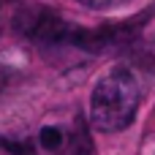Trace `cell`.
<instances>
[{"mask_svg":"<svg viewBox=\"0 0 155 155\" xmlns=\"http://www.w3.org/2000/svg\"><path fill=\"white\" fill-rule=\"evenodd\" d=\"M139 109V82L128 68H112L98 79L90 95V125L101 134L128 128Z\"/></svg>","mask_w":155,"mask_h":155,"instance_id":"1","label":"cell"},{"mask_svg":"<svg viewBox=\"0 0 155 155\" xmlns=\"http://www.w3.org/2000/svg\"><path fill=\"white\" fill-rule=\"evenodd\" d=\"M16 27L22 35H27L35 44H44V46L68 44L71 46V35H74L76 25H68L60 14H54L49 8H27L25 14L16 16Z\"/></svg>","mask_w":155,"mask_h":155,"instance_id":"2","label":"cell"},{"mask_svg":"<svg viewBox=\"0 0 155 155\" xmlns=\"http://www.w3.org/2000/svg\"><path fill=\"white\" fill-rule=\"evenodd\" d=\"M57 155H93V139H90L84 120H76L74 128H65V136H63Z\"/></svg>","mask_w":155,"mask_h":155,"instance_id":"3","label":"cell"},{"mask_svg":"<svg viewBox=\"0 0 155 155\" xmlns=\"http://www.w3.org/2000/svg\"><path fill=\"white\" fill-rule=\"evenodd\" d=\"M63 136H65V128H63V125H44L41 134H38V142H41L44 150H49V153L57 155L60 144H63Z\"/></svg>","mask_w":155,"mask_h":155,"instance_id":"4","label":"cell"},{"mask_svg":"<svg viewBox=\"0 0 155 155\" xmlns=\"http://www.w3.org/2000/svg\"><path fill=\"white\" fill-rule=\"evenodd\" d=\"M0 144L8 150L11 155H35L30 142H14V139H0Z\"/></svg>","mask_w":155,"mask_h":155,"instance_id":"5","label":"cell"},{"mask_svg":"<svg viewBox=\"0 0 155 155\" xmlns=\"http://www.w3.org/2000/svg\"><path fill=\"white\" fill-rule=\"evenodd\" d=\"M11 76H14V71H11L8 65H3V63H0V93L11 84Z\"/></svg>","mask_w":155,"mask_h":155,"instance_id":"6","label":"cell"},{"mask_svg":"<svg viewBox=\"0 0 155 155\" xmlns=\"http://www.w3.org/2000/svg\"><path fill=\"white\" fill-rule=\"evenodd\" d=\"M82 5H87V8H109L114 0H79Z\"/></svg>","mask_w":155,"mask_h":155,"instance_id":"7","label":"cell"}]
</instances>
